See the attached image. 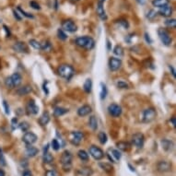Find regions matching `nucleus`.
<instances>
[{"instance_id":"1","label":"nucleus","mask_w":176,"mask_h":176,"mask_svg":"<svg viewBox=\"0 0 176 176\" xmlns=\"http://www.w3.org/2000/svg\"><path fill=\"white\" fill-rule=\"evenodd\" d=\"M76 44L79 47H82L86 50H91L94 45L95 42L91 37L89 36H83V37H78L76 39Z\"/></svg>"},{"instance_id":"2","label":"nucleus","mask_w":176,"mask_h":176,"mask_svg":"<svg viewBox=\"0 0 176 176\" xmlns=\"http://www.w3.org/2000/svg\"><path fill=\"white\" fill-rule=\"evenodd\" d=\"M58 74L66 79H70L74 75V68L69 65H61L58 67Z\"/></svg>"},{"instance_id":"3","label":"nucleus","mask_w":176,"mask_h":176,"mask_svg":"<svg viewBox=\"0 0 176 176\" xmlns=\"http://www.w3.org/2000/svg\"><path fill=\"white\" fill-rule=\"evenodd\" d=\"M71 162H72V154L67 150L64 151L61 156L60 162L65 171H68L70 170V168H71Z\"/></svg>"},{"instance_id":"4","label":"nucleus","mask_w":176,"mask_h":176,"mask_svg":"<svg viewBox=\"0 0 176 176\" xmlns=\"http://www.w3.org/2000/svg\"><path fill=\"white\" fill-rule=\"evenodd\" d=\"M158 34H159V37H160L162 43L164 45L169 46V45L171 44V42H172L171 37L170 36L169 32H168L165 29L160 28L159 30H158Z\"/></svg>"},{"instance_id":"5","label":"nucleus","mask_w":176,"mask_h":176,"mask_svg":"<svg viewBox=\"0 0 176 176\" xmlns=\"http://www.w3.org/2000/svg\"><path fill=\"white\" fill-rule=\"evenodd\" d=\"M144 141H145V137H144V135L141 133H136L132 136V144L137 149L143 148Z\"/></svg>"},{"instance_id":"6","label":"nucleus","mask_w":176,"mask_h":176,"mask_svg":"<svg viewBox=\"0 0 176 176\" xmlns=\"http://www.w3.org/2000/svg\"><path fill=\"white\" fill-rule=\"evenodd\" d=\"M157 115V113L154 108H148L143 112V122L150 123L152 122Z\"/></svg>"},{"instance_id":"7","label":"nucleus","mask_w":176,"mask_h":176,"mask_svg":"<svg viewBox=\"0 0 176 176\" xmlns=\"http://www.w3.org/2000/svg\"><path fill=\"white\" fill-rule=\"evenodd\" d=\"M62 30L67 32H75L77 31L78 27L71 20H66L62 22Z\"/></svg>"},{"instance_id":"8","label":"nucleus","mask_w":176,"mask_h":176,"mask_svg":"<svg viewBox=\"0 0 176 176\" xmlns=\"http://www.w3.org/2000/svg\"><path fill=\"white\" fill-rule=\"evenodd\" d=\"M22 140L27 146H30L37 141V136L32 132H27L23 136Z\"/></svg>"},{"instance_id":"9","label":"nucleus","mask_w":176,"mask_h":176,"mask_svg":"<svg viewBox=\"0 0 176 176\" xmlns=\"http://www.w3.org/2000/svg\"><path fill=\"white\" fill-rule=\"evenodd\" d=\"M90 154L94 158L95 160L100 161L104 157V152L98 147L96 146H91L90 148Z\"/></svg>"},{"instance_id":"10","label":"nucleus","mask_w":176,"mask_h":176,"mask_svg":"<svg viewBox=\"0 0 176 176\" xmlns=\"http://www.w3.org/2000/svg\"><path fill=\"white\" fill-rule=\"evenodd\" d=\"M84 137V134L80 131H75V132H72L71 133V139H70V141L71 143L75 146H78L80 144L81 140L83 139Z\"/></svg>"},{"instance_id":"11","label":"nucleus","mask_w":176,"mask_h":176,"mask_svg":"<svg viewBox=\"0 0 176 176\" xmlns=\"http://www.w3.org/2000/svg\"><path fill=\"white\" fill-rule=\"evenodd\" d=\"M108 112L113 117H119L122 114V108L118 104L113 103L110 104L108 107Z\"/></svg>"},{"instance_id":"12","label":"nucleus","mask_w":176,"mask_h":176,"mask_svg":"<svg viewBox=\"0 0 176 176\" xmlns=\"http://www.w3.org/2000/svg\"><path fill=\"white\" fill-rule=\"evenodd\" d=\"M122 66V61L116 57H111L109 59V67L112 71H116Z\"/></svg>"},{"instance_id":"13","label":"nucleus","mask_w":176,"mask_h":176,"mask_svg":"<svg viewBox=\"0 0 176 176\" xmlns=\"http://www.w3.org/2000/svg\"><path fill=\"white\" fill-rule=\"evenodd\" d=\"M26 111L29 114H37L39 112V107L35 104V101L33 100H30L26 106Z\"/></svg>"},{"instance_id":"14","label":"nucleus","mask_w":176,"mask_h":176,"mask_svg":"<svg viewBox=\"0 0 176 176\" xmlns=\"http://www.w3.org/2000/svg\"><path fill=\"white\" fill-rule=\"evenodd\" d=\"M157 169L161 172H167L171 170V163L166 161H162L157 164Z\"/></svg>"},{"instance_id":"15","label":"nucleus","mask_w":176,"mask_h":176,"mask_svg":"<svg viewBox=\"0 0 176 176\" xmlns=\"http://www.w3.org/2000/svg\"><path fill=\"white\" fill-rule=\"evenodd\" d=\"M97 14L98 16L101 18V20L102 21H106L107 20V15L105 13V10H104V8H103V1H99L98 4H97Z\"/></svg>"},{"instance_id":"16","label":"nucleus","mask_w":176,"mask_h":176,"mask_svg":"<svg viewBox=\"0 0 176 176\" xmlns=\"http://www.w3.org/2000/svg\"><path fill=\"white\" fill-rule=\"evenodd\" d=\"M159 14L162 17H165V18L171 17V15L172 14V7L168 4V5H165V6L160 8Z\"/></svg>"},{"instance_id":"17","label":"nucleus","mask_w":176,"mask_h":176,"mask_svg":"<svg viewBox=\"0 0 176 176\" xmlns=\"http://www.w3.org/2000/svg\"><path fill=\"white\" fill-rule=\"evenodd\" d=\"M107 155L113 162H117V161L121 159V153L117 149H109V153Z\"/></svg>"},{"instance_id":"18","label":"nucleus","mask_w":176,"mask_h":176,"mask_svg":"<svg viewBox=\"0 0 176 176\" xmlns=\"http://www.w3.org/2000/svg\"><path fill=\"white\" fill-rule=\"evenodd\" d=\"M31 91H32V88L30 85H25L21 88H19V89L16 91V92L19 96H25V95L30 93Z\"/></svg>"},{"instance_id":"19","label":"nucleus","mask_w":176,"mask_h":176,"mask_svg":"<svg viewBox=\"0 0 176 176\" xmlns=\"http://www.w3.org/2000/svg\"><path fill=\"white\" fill-rule=\"evenodd\" d=\"M91 112H92V109L90 105H83V106H81L78 110V114L81 117H84V116L89 115Z\"/></svg>"},{"instance_id":"20","label":"nucleus","mask_w":176,"mask_h":176,"mask_svg":"<svg viewBox=\"0 0 176 176\" xmlns=\"http://www.w3.org/2000/svg\"><path fill=\"white\" fill-rule=\"evenodd\" d=\"M12 48H13V50L15 52H18V53H25L28 50L27 49V45L24 43H22V42H18V43H16L12 46Z\"/></svg>"},{"instance_id":"21","label":"nucleus","mask_w":176,"mask_h":176,"mask_svg":"<svg viewBox=\"0 0 176 176\" xmlns=\"http://www.w3.org/2000/svg\"><path fill=\"white\" fill-rule=\"evenodd\" d=\"M10 78H11V81L13 83L14 88L15 87H19L21 84V82H22V78H21V76L19 73H14L12 76H10Z\"/></svg>"},{"instance_id":"22","label":"nucleus","mask_w":176,"mask_h":176,"mask_svg":"<svg viewBox=\"0 0 176 176\" xmlns=\"http://www.w3.org/2000/svg\"><path fill=\"white\" fill-rule=\"evenodd\" d=\"M38 152H39V150H38V149L37 148H35V147H33V146H28L27 147V149H26V155L28 156V157H30V158H33V157H35L37 154H38Z\"/></svg>"},{"instance_id":"23","label":"nucleus","mask_w":176,"mask_h":176,"mask_svg":"<svg viewBox=\"0 0 176 176\" xmlns=\"http://www.w3.org/2000/svg\"><path fill=\"white\" fill-rule=\"evenodd\" d=\"M49 122H50V114L48 112H44L42 114V116L39 118V124L43 126H46Z\"/></svg>"},{"instance_id":"24","label":"nucleus","mask_w":176,"mask_h":176,"mask_svg":"<svg viewBox=\"0 0 176 176\" xmlns=\"http://www.w3.org/2000/svg\"><path fill=\"white\" fill-rule=\"evenodd\" d=\"M116 147L118 149H120L122 151H128L131 148V145L126 141H119L116 143Z\"/></svg>"},{"instance_id":"25","label":"nucleus","mask_w":176,"mask_h":176,"mask_svg":"<svg viewBox=\"0 0 176 176\" xmlns=\"http://www.w3.org/2000/svg\"><path fill=\"white\" fill-rule=\"evenodd\" d=\"M78 173L81 176H91V174L93 173V171L90 167H82L78 169Z\"/></svg>"},{"instance_id":"26","label":"nucleus","mask_w":176,"mask_h":176,"mask_svg":"<svg viewBox=\"0 0 176 176\" xmlns=\"http://www.w3.org/2000/svg\"><path fill=\"white\" fill-rule=\"evenodd\" d=\"M162 149L166 151H169V150H171L172 147H173V143L171 140L170 139H162Z\"/></svg>"},{"instance_id":"27","label":"nucleus","mask_w":176,"mask_h":176,"mask_svg":"<svg viewBox=\"0 0 176 176\" xmlns=\"http://www.w3.org/2000/svg\"><path fill=\"white\" fill-rule=\"evenodd\" d=\"M68 112L67 109L63 108V107H56L54 110V116L55 117H60L64 114H66Z\"/></svg>"},{"instance_id":"28","label":"nucleus","mask_w":176,"mask_h":176,"mask_svg":"<svg viewBox=\"0 0 176 176\" xmlns=\"http://www.w3.org/2000/svg\"><path fill=\"white\" fill-rule=\"evenodd\" d=\"M89 126L93 131H95L98 128V121H97V119L94 115H91L89 119Z\"/></svg>"},{"instance_id":"29","label":"nucleus","mask_w":176,"mask_h":176,"mask_svg":"<svg viewBox=\"0 0 176 176\" xmlns=\"http://www.w3.org/2000/svg\"><path fill=\"white\" fill-rule=\"evenodd\" d=\"M83 89H84L85 92L91 93V89H92V81H91V78L86 79V81L84 82V85H83Z\"/></svg>"},{"instance_id":"30","label":"nucleus","mask_w":176,"mask_h":176,"mask_svg":"<svg viewBox=\"0 0 176 176\" xmlns=\"http://www.w3.org/2000/svg\"><path fill=\"white\" fill-rule=\"evenodd\" d=\"M169 4V0H152V5L156 8H162Z\"/></svg>"},{"instance_id":"31","label":"nucleus","mask_w":176,"mask_h":176,"mask_svg":"<svg viewBox=\"0 0 176 176\" xmlns=\"http://www.w3.org/2000/svg\"><path fill=\"white\" fill-rule=\"evenodd\" d=\"M53 161H54V157L53 155H51L50 153L46 152V153H43V162L46 164H49V163H52Z\"/></svg>"},{"instance_id":"32","label":"nucleus","mask_w":176,"mask_h":176,"mask_svg":"<svg viewBox=\"0 0 176 176\" xmlns=\"http://www.w3.org/2000/svg\"><path fill=\"white\" fill-rule=\"evenodd\" d=\"M100 167L104 171H106V172H111L112 171H113V166L111 165V164H109V163H107V162H101L100 164Z\"/></svg>"},{"instance_id":"33","label":"nucleus","mask_w":176,"mask_h":176,"mask_svg":"<svg viewBox=\"0 0 176 176\" xmlns=\"http://www.w3.org/2000/svg\"><path fill=\"white\" fill-rule=\"evenodd\" d=\"M114 54L117 56H122L124 55V49L121 45H116L114 48Z\"/></svg>"},{"instance_id":"34","label":"nucleus","mask_w":176,"mask_h":176,"mask_svg":"<svg viewBox=\"0 0 176 176\" xmlns=\"http://www.w3.org/2000/svg\"><path fill=\"white\" fill-rule=\"evenodd\" d=\"M98 138H99V141L101 142V144L104 145L105 143L107 142V136L106 134H105L104 132H100L99 135H98Z\"/></svg>"},{"instance_id":"35","label":"nucleus","mask_w":176,"mask_h":176,"mask_svg":"<svg viewBox=\"0 0 176 176\" xmlns=\"http://www.w3.org/2000/svg\"><path fill=\"white\" fill-rule=\"evenodd\" d=\"M78 156L81 161H88L89 160V154H88L85 150H79L78 152Z\"/></svg>"},{"instance_id":"36","label":"nucleus","mask_w":176,"mask_h":176,"mask_svg":"<svg viewBox=\"0 0 176 176\" xmlns=\"http://www.w3.org/2000/svg\"><path fill=\"white\" fill-rule=\"evenodd\" d=\"M29 43L30 46H32L34 49H36V50H41V43H39L38 41L36 40H34V39H31L29 41Z\"/></svg>"},{"instance_id":"37","label":"nucleus","mask_w":176,"mask_h":176,"mask_svg":"<svg viewBox=\"0 0 176 176\" xmlns=\"http://www.w3.org/2000/svg\"><path fill=\"white\" fill-rule=\"evenodd\" d=\"M101 94H100L101 95V99L104 100L105 98H106V95H107V88L103 83L101 84Z\"/></svg>"},{"instance_id":"38","label":"nucleus","mask_w":176,"mask_h":176,"mask_svg":"<svg viewBox=\"0 0 176 176\" xmlns=\"http://www.w3.org/2000/svg\"><path fill=\"white\" fill-rule=\"evenodd\" d=\"M165 25L169 28H171V29H175L176 27V21L174 19H169V20H166L165 21Z\"/></svg>"},{"instance_id":"39","label":"nucleus","mask_w":176,"mask_h":176,"mask_svg":"<svg viewBox=\"0 0 176 176\" xmlns=\"http://www.w3.org/2000/svg\"><path fill=\"white\" fill-rule=\"evenodd\" d=\"M52 46H51V43L48 42V41H45L43 42V43H41V50L43 51H46V52H49L51 50Z\"/></svg>"},{"instance_id":"40","label":"nucleus","mask_w":176,"mask_h":176,"mask_svg":"<svg viewBox=\"0 0 176 176\" xmlns=\"http://www.w3.org/2000/svg\"><path fill=\"white\" fill-rule=\"evenodd\" d=\"M57 36H58V38H59L60 40H62V41H65V40L67 39V35L66 34V32H65L62 29H59V30H57Z\"/></svg>"},{"instance_id":"41","label":"nucleus","mask_w":176,"mask_h":176,"mask_svg":"<svg viewBox=\"0 0 176 176\" xmlns=\"http://www.w3.org/2000/svg\"><path fill=\"white\" fill-rule=\"evenodd\" d=\"M156 16H157V12H156L154 9L149 10V12H148V14H147V18H148L149 20H151V21L155 19Z\"/></svg>"},{"instance_id":"42","label":"nucleus","mask_w":176,"mask_h":176,"mask_svg":"<svg viewBox=\"0 0 176 176\" xmlns=\"http://www.w3.org/2000/svg\"><path fill=\"white\" fill-rule=\"evenodd\" d=\"M20 128L21 129V131L23 132H27L30 128V125L28 124L27 122H22L20 124Z\"/></svg>"},{"instance_id":"43","label":"nucleus","mask_w":176,"mask_h":176,"mask_svg":"<svg viewBox=\"0 0 176 176\" xmlns=\"http://www.w3.org/2000/svg\"><path fill=\"white\" fill-rule=\"evenodd\" d=\"M17 10H18V11H20V12L21 13V15L25 16L26 18H29V19H33V16H32L31 14L25 12V11H24V10H23L21 7H18V8H17Z\"/></svg>"},{"instance_id":"44","label":"nucleus","mask_w":176,"mask_h":176,"mask_svg":"<svg viewBox=\"0 0 176 176\" xmlns=\"http://www.w3.org/2000/svg\"><path fill=\"white\" fill-rule=\"evenodd\" d=\"M52 148L54 149L55 150H58L59 148H60V143L58 142V140L57 139H53V141H52Z\"/></svg>"},{"instance_id":"45","label":"nucleus","mask_w":176,"mask_h":176,"mask_svg":"<svg viewBox=\"0 0 176 176\" xmlns=\"http://www.w3.org/2000/svg\"><path fill=\"white\" fill-rule=\"evenodd\" d=\"M117 87L119 88V89H128V84L125 81H118L117 82Z\"/></svg>"},{"instance_id":"46","label":"nucleus","mask_w":176,"mask_h":176,"mask_svg":"<svg viewBox=\"0 0 176 176\" xmlns=\"http://www.w3.org/2000/svg\"><path fill=\"white\" fill-rule=\"evenodd\" d=\"M45 176H59V173L56 170H49L45 172Z\"/></svg>"},{"instance_id":"47","label":"nucleus","mask_w":176,"mask_h":176,"mask_svg":"<svg viewBox=\"0 0 176 176\" xmlns=\"http://www.w3.org/2000/svg\"><path fill=\"white\" fill-rule=\"evenodd\" d=\"M30 6L33 9H36V10H40V9H41V7H40L39 3L36 2V1H30Z\"/></svg>"},{"instance_id":"48","label":"nucleus","mask_w":176,"mask_h":176,"mask_svg":"<svg viewBox=\"0 0 176 176\" xmlns=\"http://www.w3.org/2000/svg\"><path fill=\"white\" fill-rule=\"evenodd\" d=\"M5 84H6V86L8 88V89H13V88H14V86H13V83H12V81H11L10 77H8V78H6V80H5Z\"/></svg>"},{"instance_id":"49","label":"nucleus","mask_w":176,"mask_h":176,"mask_svg":"<svg viewBox=\"0 0 176 176\" xmlns=\"http://www.w3.org/2000/svg\"><path fill=\"white\" fill-rule=\"evenodd\" d=\"M118 23H119L120 25H122L125 29H127V28L129 27V24H128L127 21H126V20H121V21H118Z\"/></svg>"},{"instance_id":"50","label":"nucleus","mask_w":176,"mask_h":176,"mask_svg":"<svg viewBox=\"0 0 176 176\" xmlns=\"http://www.w3.org/2000/svg\"><path fill=\"white\" fill-rule=\"evenodd\" d=\"M13 14H14V17L16 18V19H17L18 21H21V19H22V18L20 16L19 12H18L16 9H14V10H13Z\"/></svg>"},{"instance_id":"51","label":"nucleus","mask_w":176,"mask_h":176,"mask_svg":"<svg viewBox=\"0 0 176 176\" xmlns=\"http://www.w3.org/2000/svg\"><path fill=\"white\" fill-rule=\"evenodd\" d=\"M3 105H4V108H5V112H6V114H9V106L8 105V102H7L6 101H3Z\"/></svg>"},{"instance_id":"52","label":"nucleus","mask_w":176,"mask_h":176,"mask_svg":"<svg viewBox=\"0 0 176 176\" xmlns=\"http://www.w3.org/2000/svg\"><path fill=\"white\" fill-rule=\"evenodd\" d=\"M17 125H18V119L13 118L12 119V129H15L17 127Z\"/></svg>"},{"instance_id":"53","label":"nucleus","mask_w":176,"mask_h":176,"mask_svg":"<svg viewBox=\"0 0 176 176\" xmlns=\"http://www.w3.org/2000/svg\"><path fill=\"white\" fill-rule=\"evenodd\" d=\"M170 121H171V123L172 126L175 128V127H176V118H175L174 116H172V117L171 118V120H170Z\"/></svg>"},{"instance_id":"54","label":"nucleus","mask_w":176,"mask_h":176,"mask_svg":"<svg viewBox=\"0 0 176 176\" xmlns=\"http://www.w3.org/2000/svg\"><path fill=\"white\" fill-rule=\"evenodd\" d=\"M145 39H146V41H147L149 43H152V40H151L150 37H149V34H148L147 32L145 33Z\"/></svg>"},{"instance_id":"55","label":"nucleus","mask_w":176,"mask_h":176,"mask_svg":"<svg viewBox=\"0 0 176 176\" xmlns=\"http://www.w3.org/2000/svg\"><path fill=\"white\" fill-rule=\"evenodd\" d=\"M22 176H32V174H31V172H30L29 170H26V171H23Z\"/></svg>"},{"instance_id":"56","label":"nucleus","mask_w":176,"mask_h":176,"mask_svg":"<svg viewBox=\"0 0 176 176\" xmlns=\"http://www.w3.org/2000/svg\"><path fill=\"white\" fill-rule=\"evenodd\" d=\"M169 68H170V70H171V74H172V76L175 78V69L173 68V66H169Z\"/></svg>"},{"instance_id":"57","label":"nucleus","mask_w":176,"mask_h":176,"mask_svg":"<svg viewBox=\"0 0 176 176\" xmlns=\"http://www.w3.org/2000/svg\"><path fill=\"white\" fill-rule=\"evenodd\" d=\"M4 29H5L6 32H7V36L8 37V36H9V35H10V31H9V30L8 29V27H7L6 25H4Z\"/></svg>"},{"instance_id":"58","label":"nucleus","mask_w":176,"mask_h":176,"mask_svg":"<svg viewBox=\"0 0 176 176\" xmlns=\"http://www.w3.org/2000/svg\"><path fill=\"white\" fill-rule=\"evenodd\" d=\"M136 1H137V3L140 4V5H144V4L146 3L147 0H136Z\"/></svg>"},{"instance_id":"59","label":"nucleus","mask_w":176,"mask_h":176,"mask_svg":"<svg viewBox=\"0 0 176 176\" xmlns=\"http://www.w3.org/2000/svg\"><path fill=\"white\" fill-rule=\"evenodd\" d=\"M6 174H5V171H3V170H1L0 169V176H5Z\"/></svg>"},{"instance_id":"60","label":"nucleus","mask_w":176,"mask_h":176,"mask_svg":"<svg viewBox=\"0 0 176 176\" xmlns=\"http://www.w3.org/2000/svg\"><path fill=\"white\" fill-rule=\"evenodd\" d=\"M71 1H73V2H77V1H79V0H71Z\"/></svg>"},{"instance_id":"61","label":"nucleus","mask_w":176,"mask_h":176,"mask_svg":"<svg viewBox=\"0 0 176 176\" xmlns=\"http://www.w3.org/2000/svg\"><path fill=\"white\" fill-rule=\"evenodd\" d=\"M101 1H104V0H101Z\"/></svg>"}]
</instances>
